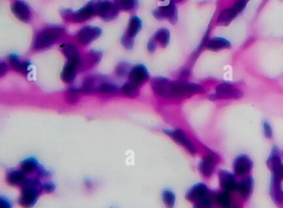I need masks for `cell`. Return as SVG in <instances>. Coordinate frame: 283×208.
Wrapping results in <instances>:
<instances>
[{
	"mask_svg": "<svg viewBox=\"0 0 283 208\" xmlns=\"http://www.w3.org/2000/svg\"><path fill=\"white\" fill-rule=\"evenodd\" d=\"M217 203L219 205L223 206V208H229L231 206V199H230V195L228 192H221L216 197Z\"/></svg>",
	"mask_w": 283,
	"mask_h": 208,
	"instance_id": "f1b7e54d",
	"label": "cell"
},
{
	"mask_svg": "<svg viewBox=\"0 0 283 208\" xmlns=\"http://www.w3.org/2000/svg\"><path fill=\"white\" fill-rule=\"evenodd\" d=\"M248 2H249V0H236V2L234 3L233 7L236 8V10L240 14L241 12L245 9Z\"/></svg>",
	"mask_w": 283,
	"mask_h": 208,
	"instance_id": "1f68e13d",
	"label": "cell"
},
{
	"mask_svg": "<svg viewBox=\"0 0 283 208\" xmlns=\"http://www.w3.org/2000/svg\"><path fill=\"white\" fill-rule=\"evenodd\" d=\"M162 198H163L165 206L167 208H174V203H175V195L174 194V192H172L169 190H165L163 192Z\"/></svg>",
	"mask_w": 283,
	"mask_h": 208,
	"instance_id": "4316f807",
	"label": "cell"
},
{
	"mask_svg": "<svg viewBox=\"0 0 283 208\" xmlns=\"http://www.w3.org/2000/svg\"><path fill=\"white\" fill-rule=\"evenodd\" d=\"M138 86L134 85L131 82L125 83V85H123L121 88L123 94L125 96H129V97H136L138 95Z\"/></svg>",
	"mask_w": 283,
	"mask_h": 208,
	"instance_id": "484cf974",
	"label": "cell"
},
{
	"mask_svg": "<svg viewBox=\"0 0 283 208\" xmlns=\"http://www.w3.org/2000/svg\"><path fill=\"white\" fill-rule=\"evenodd\" d=\"M274 172V175L276 178H279L280 180H283V165L281 164L278 167H276L275 169L273 170Z\"/></svg>",
	"mask_w": 283,
	"mask_h": 208,
	"instance_id": "836d02e7",
	"label": "cell"
},
{
	"mask_svg": "<svg viewBox=\"0 0 283 208\" xmlns=\"http://www.w3.org/2000/svg\"><path fill=\"white\" fill-rule=\"evenodd\" d=\"M208 188L204 184H199L192 187L189 190L186 197L190 202H198L201 200L204 197H207Z\"/></svg>",
	"mask_w": 283,
	"mask_h": 208,
	"instance_id": "2e32d148",
	"label": "cell"
},
{
	"mask_svg": "<svg viewBox=\"0 0 283 208\" xmlns=\"http://www.w3.org/2000/svg\"><path fill=\"white\" fill-rule=\"evenodd\" d=\"M97 3H98V0H95V1H93V4H88L77 11L71 12V13H68V12L66 11L65 14L63 13V17L65 18L66 20L71 19V21H73V22H84L86 20H89L90 18L94 16V14L96 13Z\"/></svg>",
	"mask_w": 283,
	"mask_h": 208,
	"instance_id": "277c9868",
	"label": "cell"
},
{
	"mask_svg": "<svg viewBox=\"0 0 283 208\" xmlns=\"http://www.w3.org/2000/svg\"><path fill=\"white\" fill-rule=\"evenodd\" d=\"M253 167V162L249 157L242 154L237 157L234 164V172L238 177L245 176L250 172Z\"/></svg>",
	"mask_w": 283,
	"mask_h": 208,
	"instance_id": "9c48e42d",
	"label": "cell"
},
{
	"mask_svg": "<svg viewBox=\"0 0 283 208\" xmlns=\"http://www.w3.org/2000/svg\"><path fill=\"white\" fill-rule=\"evenodd\" d=\"M118 5L124 10L130 11V10L134 9L135 7H136L137 1L136 0H119Z\"/></svg>",
	"mask_w": 283,
	"mask_h": 208,
	"instance_id": "f546056e",
	"label": "cell"
},
{
	"mask_svg": "<svg viewBox=\"0 0 283 208\" xmlns=\"http://www.w3.org/2000/svg\"><path fill=\"white\" fill-rule=\"evenodd\" d=\"M174 1H175V2H181L183 0H174Z\"/></svg>",
	"mask_w": 283,
	"mask_h": 208,
	"instance_id": "f35d334b",
	"label": "cell"
},
{
	"mask_svg": "<svg viewBox=\"0 0 283 208\" xmlns=\"http://www.w3.org/2000/svg\"><path fill=\"white\" fill-rule=\"evenodd\" d=\"M216 165V157L212 153H209L204 157L199 165V169L203 175L210 177L214 172Z\"/></svg>",
	"mask_w": 283,
	"mask_h": 208,
	"instance_id": "9a60e30c",
	"label": "cell"
},
{
	"mask_svg": "<svg viewBox=\"0 0 283 208\" xmlns=\"http://www.w3.org/2000/svg\"><path fill=\"white\" fill-rule=\"evenodd\" d=\"M101 34V30L100 28L87 26L80 31L77 34V39L80 43H82V45H87L95 39H98Z\"/></svg>",
	"mask_w": 283,
	"mask_h": 208,
	"instance_id": "30bf717a",
	"label": "cell"
},
{
	"mask_svg": "<svg viewBox=\"0 0 283 208\" xmlns=\"http://www.w3.org/2000/svg\"><path fill=\"white\" fill-rule=\"evenodd\" d=\"M206 47L212 52H218L223 49H229L231 47V43L223 38H212L207 42Z\"/></svg>",
	"mask_w": 283,
	"mask_h": 208,
	"instance_id": "e0dca14e",
	"label": "cell"
},
{
	"mask_svg": "<svg viewBox=\"0 0 283 208\" xmlns=\"http://www.w3.org/2000/svg\"><path fill=\"white\" fill-rule=\"evenodd\" d=\"M280 156H279V153H278V151L276 149V150L272 152L271 156L269 157V159L267 161V165H268V167L270 169L273 171L275 169L276 167H278L279 165H281Z\"/></svg>",
	"mask_w": 283,
	"mask_h": 208,
	"instance_id": "83f0119b",
	"label": "cell"
},
{
	"mask_svg": "<svg viewBox=\"0 0 283 208\" xmlns=\"http://www.w3.org/2000/svg\"><path fill=\"white\" fill-rule=\"evenodd\" d=\"M165 133L168 134L172 140L179 144L180 146H183L184 148L188 150L189 153L191 154L196 153V148L191 142V140L189 139L188 136L180 129H174V130H165Z\"/></svg>",
	"mask_w": 283,
	"mask_h": 208,
	"instance_id": "8992f818",
	"label": "cell"
},
{
	"mask_svg": "<svg viewBox=\"0 0 283 208\" xmlns=\"http://www.w3.org/2000/svg\"><path fill=\"white\" fill-rule=\"evenodd\" d=\"M263 132H264L265 136L267 138H272V129L271 128V125L265 122L263 124Z\"/></svg>",
	"mask_w": 283,
	"mask_h": 208,
	"instance_id": "e575fe53",
	"label": "cell"
},
{
	"mask_svg": "<svg viewBox=\"0 0 283 208\" xmlns=\"http://www.w3.org/2000/svg\"><path fill=\"white\" fill-rule=\"evenodd\" d=\"M142 28V20H140L138 17H132L129 22L128 28L126 29L125 35L123 36L121 39V42L124 47L128 49H131V47H133L134 39L139 33Z\"/></svg>",
	"mask_w": 283,
	"mask_h": 208,
	"instance_id": "5b68a950",
	"label": "cell"
},
{
	"mask_svg": "<svg viewBox=\"0 0 283 208\" xmlns=\"http://www.w3.org/2000/svg\"><path fill=\"white\" fill-rule=\"evenodd\" d=\"M253 180L251 177L244 178L243 180L238 184L237 190L240 192L241 196L243 197H248L253 192Z\"/></svg>",
	"mask_w": 283,
	"mask_h": 208,
	"instance_id": "603a6c76",
	"label": "cell"
},
{
	"mask_svg": "<svg viewBox=\"0 0 283 208\" xmlns=\"http://www.w3.org/2000/svg\"><path fill=\"white\" fill-rule=\"evenodd\" d=\"M239 14L234 7L227 8L222 12L218 18V24L220 26H228L233 20Z\"/></svg>",
	"mask_w": 283,
	"mask_h": 208,
	"instance_id": "ac0fdd59",
	"label": "cell"
},
{
	"mask_svg": "<svg viewBox=\"0 0 283 208\" xmlns=\"http://www.w3.org/2000/svg\"><path fill=\"white\" fill-rule=\"evenodd\" d=\"M169 38H170V34H169V30L166 28H161L155 33L154 39L156 42L161 44L162 47H166L169 43Z\"/></svg>",
	"mask_w": 283,
	"mask_h": 208,
	"instance_id": "cb8c5ba5",
	"label": "cell"
},
{
	"mask_svg": "<svg viewBox=\"0 0 283 208\" xmlns=\"http://www.w3.org/2000/svg\"><path fill=\"white\" fill-rule=\"evenodd\" d=\"M44 188L46 190V192H51L55 189L54 184L52 183H46L44 184Z\"/></svg>",
	"mask_w": 283,
	"mask_h": 208,
	"instance_id": "74e56055",
	"label": "cell"
},
{
	"mask_svg": "<svg viewBox=\"0 0 283 208\" xmlns=\"http://www.w3.org/2000/svg\"><path fill=\"white\" fill-rule=\"evenodd\" d=\"M12 11L14 15L23 22H27L31 20V11L28 6L23 1H15L12 4Z\"/></svg>",
	"mask_w": 283,
	"mask_h": 208,
	"instance_id": "4fadbf2b",
	"label": "cell"
},
{
	"mask_svg": "<svg viewBox=\"0 0 283 208\" xmlns=\"http://www.w3.org/2000/svg\"><path fill=\"white\" fill-rule=\"evenodd\" d=\"M96 12L98 13L99 16L104 20H112L117 16L118 14V8L117 5L111 3L108 0H98L97 6H96Z\"/></svg>",
	"mask_w": 283,
	"mask_h": 208,
	"instance_id": "52a82bcc",
	"label": "cell"
},
{
	"mask_svg": "<svg viewBox=\"0 0 283 208\" xmlns=\"http://www.w3.org/2000/svg\"><path fill=\"white\" fill-rule=\"evenodd\" d=\"M63 51L69 62H72L76 64L80 62L81 58H80L79 53H78L77 48L74 46L73 44H66L63 47Z\"/></svg>",
	"mask_w": 283,
	"mask_h": 208,
	"instance_id": "7402d4cb",
	"label": "cell"
},
{
	"mask_svg": "<svg viewBox=\"0 0 283 208\" xmlns=\"http://www.w3.org/2000/svg\"><path fill=\"white\" fill-rule=\"evenodd\" d=\"M154 15L158 20H168L172 23L177 21V9L173 3L157 8L154 12Z\"/></svg>",
	"mask_w": 283,
	"mask_h": 208,
	"instance_id": "7c38bea8",
	"label": "cell"
},
{
	"mask_svg": "<svg viewBox=\"0 0 283 208\" xmlns=\"http://www.w3.org/2000/svg\"><path fill=\"white\" fill-rule=\"evenodd\" d=\"M129 78L132 84L136 86H140L142 84H144L149 78L147 69L145 68L143 65H137V66H134L133 68L130 71Z\"/></svg>",
	"mask_w": 283,
	"mask_h": 208,
	"instance_id": "8fae6325",
	"label": "cell"
},
{
	"mask_svg": "<svg viewBox=\"0 0 283 208\" xmlns=\"http://www.w3.org/2000/svg\"><path fill=\"white\" fill-rule=\"evenodd\" d=\"M219 183L225 192H232L237 190L238 184L231 173L226 171H221L219 173Z\"/></svg>",
	"mask_w": 283,
	"mask_h": 208,
	"instance_id": "5bb4252c",
	"label": "cell"
},
{
	"mask_svg": "<svg viewBox=\"0 0 283 208\" xmlns=\"http://www.w3.org/2000/svg\"><path fill=\"white\" fill-rule=\"evenodd\" d=\"M128 71V65L127 64H119L117 67V72L120 76H125Z\"/></svg>",
	"mask_w": 283,
	"mask_h": 208,
	"instance_id": "d6a6232c",
	"label": "cell"
},
{
	"mask_svg": "<svg viewBox=\"0 0 283 208\" xmlns=\"http://www.w3.org/2000/svg\"><path fill=\"white\" fill-rule=\"evenodd\" d=\"M63 33V28L60 27H52L39 32L33 41V48L42 50L52 46L59 39Z\"/></svg>",
	"mask_w": 283,
	"mask_h": 208,
	"instance_id": "3957f363",
	"label": "cell"
},
{
	"mask_svg": "<svg viewBox=\"0 0 283 208\" xmlns=\"http://www.w3.org/2000/svg\"><path fill=\"white\" fill-rule=\"evenodd\" d=\"M193 208H212V201L209 197H204L195 203Z\"/></svg>",
	"mask_w": 283,
	"mask_h": 208,
	"instance_id": "4dcf8cb0",
	"label": "cell"
},
{
	"mask_svg": "<svg viewBox=\"0 0 283 208\" xmlns=\"http://www.w3.org/2000/svg\"><path fill=\"white\" fill-rule=\"evenodd\" d=\"M9 62L12 66L14 67L16 71L21 72L23 74H27L28 72V68L30 66V63L27 61L20 60L19 57L16 55H12L9 57Z\"/></svg>",
	"mask_w": 283,
	"mask_h": 208,
	"instance_id": "ffe728a7",
	"label": "cell"
},
{
	"mask_svg": "<svg viewBox=\"0 0 283 208\" xmlns=\"http://www.w3.org/2000/svg\"><path fill=\"white\" fill-rule=\"evenodd\" d=\"M22 192L19 197V204L25 208H30L35 205L39 193L41 192V184L36 178L25 179Z\"/></svg>",
	"mask_w": 283,
	"mask_h": 208,
	"instance_id": "7a4b0ae2",
	"label": "cell"
},
{
	"mask_svg": "<svg viewBox=\"0 0 283 208\" xmlns=\"http://www.w3.org/2000/svg\"><path fill=\"white\" fill-rule=\"evenodd\" d=\"M24 181V173L22 170H12L7 174V182L12 186L22 185Z\"/></svg>",
	"mask_w": 283,
	"mask_h": 208,
	"instance_id": "44dd1931",
	"label": "cell"
},
{
	"mask_svg": "<svg viewBox=\"0 0 283 208\" xmlns=\"http://www.w3.org/2000/svg\"><path fill=\"white\" fill-rule=\"evenodd\" d=\"M38 161L34 158L25 159L21 164V169L24 173H31L38 167Z\"/></svg>",
	"mask_w": 283,
	"mask_h": 208,
	"instance_id": "d4e9b609",
	"label": "cell"
},
{
	"mask_svg": "<svg viewBox=\"0 0 283 208\" xmlns=\"http://www.w3.org/2000/svg\"><path fill=\"white\" fill-rule=\"evenodd\" d=\"M156 47H157V42H156L155 39H151V40L149 42V43H148V49H149L150 52H152L156 49Z\"/></svg>",
	"mask_w": 283,
	"mask_h": 208,
	"instance_id": "d590c367",
	"label": "cell"
},
{
	"mask_svg": "<svg viewBox=\"0 0 283 208\" xmlns=\"http://www.w3.org/2000/svg\"><path fill=\"white\" fill-rule=\"evenodd\" d=\"M155 93L164 98H182L194 94L201 93L204 89L200 85L185 82H170L166 78L157 77L152 81Z\"/></svg>",
	"mask_w": 283,
	"mask_h": 208,
	"instance_id": "6da1fadb",
	"label": "cell"
},
{
	"mask_svg": "<svg viewBox=\"0 0 283 208\" xmlns=\"http://www.w3.org/2000/svg\"><path fill=\"white\" fill-rule=\"evenodd\" d=\"M241 96V91L229 83H222L216 87V93L214 95L215 98L237 99Z\"/></svg>",
	"mask_w": 283,
	"mask_h": 208,
	"instance_id": "ba28073f",
	"label": "cell"
},
{
	"mask_svg": "<svg viewBox=\"0 0 283 208\" xmlns=\"http://www.w3.org/2000/svg\"><path fill=\"white\" fill-rule=\"evenodd\" d=\"M76 63L72 62H69L66 64L64 68H63V72H62V79L65 82V83H71L74 81L75 77L76 76V67H77Z\"/></svg>",
	"mask_w": 283,
	"mask_h": 208,
	"instance_id": "d6986e66",
	"label": "cell"
},
{
	"mask_svg": "<svg viewBox=\"0 0 283 208\" xmlns=\"http://www.w3.org/2000/svg\"><path fill=\"white\" fill-rule=\"evenodd\" d=\"M0 208H12L11 204L7 199H4L3 197H1L0 200Z\"/></svg>",
	"mask_w": 283,
	"mask_h": 208,
	"instance_id": "8d00e7d4",
	"label": "cell"
}]
</instances>
